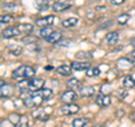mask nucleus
<instances>
[{
    "instance_id": "6ab92c4d",
    "label": "nucleus",
    "mask_w": 135,
    "mask_h": 127,
    "mask_svg": "<svg viewBox=\"0 0 135 127\" xmlns=\"http://www.w3.org/2000/svg\"><path fill=\"white\" fill-rule=\"evenodd\" d=\"M79 23V19L75 18V17H70V18H66L62 22V26L65 28H71L77 26V24Z\"/></svg>"
},
{
    "instance_id": "9b49d317",
    "label": "nucleus",
    "mask_w": 135,
    "mask_h": 127,
    "mask_svg": "<svg viewBox=\"0 0 135 127\" xmlns=\"http://www.w3.org/2000/svg\"><path fill=\"white\" fill-rule=\"evenodd\" d=\"M71 67H72V70L74 71H87V70H89L91 65H90V63L89 62H72L71 63Z\"/></svg>"
},
{
    "instance_id": "aec40b11",
    "label": "nucleus",
    "mask_w": 135,
    "mask_h": 127,
    "mask_svg": "<svg viewBox=\"0 0 135 127\" xmlns=\"http://www.w3.org/2000/svg\"><path fill=\"white\" fill-rule=\"evenodd\" d=\"M35 5L40 11H45L50 8L49 0H35Z\"/></svg>"
},
{
    "instance_id": "a19ab883",
    "label": "nucleus",
    "mask_w": 135,
    "mask_h": 127,
    "mask_svg": "<svg viewBox=\"0 0 135 127\" xmlns=\"http://www.w3.org/2000/svg\"><path fill=\"white\" fill-rule=\"evenodd\" d=\"M45 69H46V70H52L53 66H45Z\"/></svg>"
},
{
    "instance_id": "7ed1b4c3",
    "label": "nucleus",
    "mask_w": 135,
    "mask_h": 127,
    "mask_svg": "<svg viewBox=\"0 0 135 127\" xmlns=\"http://www.w3.org/2000/svg\"><path fill=\"white\" fill-rule=\"evenodd\" d=\"M52 107H43V108H37L35 110L32 111L33 118H35L36 120L41 121H46L50 119L51 115H52Z\"/></svg>"
},
{
    "instance_id": "f704fd0d",
    "label": "nucleus",
    "mask_w": 135,
    "mask_h": 127,
    "mask_svg": "<svg viewBox=\"0 0 135 127\" xmlns=\"http://www.w3.org/2000/svg\"><path fill=\"white\" fill-rule=\"evenodd\" d=\"M115 115H116L117 118H122V117L125 115V111L123 110V109H117L116 113H115Z\"/></svg>"
},
{
    "instance_id": "393cba45",
    "label": "nucleus",
    "mask_w": 135,
    "mask_h": 127,
    "mask_svg": "<svg viewBox=\"0 0 135 127\" xmlns=\"http://www.w3.org/2000/svg\"><path fill=\"white\" fill-rule=\"evenodd\" d=\"M129 19H131V16L128 14H122L117 17V23L123 26V25H126L128 23Z\"/></svg>"
},
{
    "instance_id": "2f4dec72",
    "label": "nucleus",
    "mask_w": 135,
    "mask_h": 127,
    "mask_svg": "<svg viewBox=\"0 0 135 127\" xmlns=\"http://www.w3.org/2000/svg\"><path fill=\"white\" fill-rule=\"evenodd\" d=\"M12 20V17L10 15H2L1 16V23L2 24H8Z\"/></svg>"
},
{
    "instance_id": "7c9ffc66",
    "label": "nucleus",
    "mask_w": 135,
    "mask_h": 127,
    "mask_svg": "<svg viewBox=\"0 0 135 127\" xmlns=\"http://www.w3.org/2000/svg\"><path fill=\"white\" fill-rule=\"evenodd\" d=\"M110 90H112V84H110V83H106V84H104V86L100 88V92H101L103 95L109 94V92H110Z\"/></svg>"
},
{
    "instance_id": "2eb2a0df",
    "label": "nucleus",
    "mask_w": 135,
    "mask_h": 127,
    "mask_svg": "<svg viewBox=\"0 0 135 127\" xmlns=\"http://www.w3.org/2000/svg\"><path fill=\"white\" fill-rule=\"evenodd\" d=\"M56 72H57L59 74L63 75V77H69V75L72 74V67H71V65L63 64V65L57 66Z\"/></svg>"
},
{
    "instance_id": "412c9836",
    "label": "nucleus",
    "mask_w": 135,
    "mask_h": 127,
    "mask_svg": "<svg viewBox=\"0 0 135 127\" xmlns=\"http://www.w3.org/2000/svg\"><path fill=\"white\" fill-rule=\"evenodd\" d=\"M123 86H124V88H127V89L134 88L135 87V79L132 75H126L123 80Z\"/></svg>"
},
{
    "instance_id": "c9c22d12",
    "label": "nucleus",
    "mask_w": 135,
    "mask_h": 127,
    "mask_svg": "<svg viewBox=\"0 0 135 127\" xmlns=\"http://www.w3.org/2000/svg\"><path fill=\"white\" fill-rule=\"evenodd\" d=\"M110 2L115 6H119V5H122V3L125 2V0H110Z\"/></svg>"
},
{
    "instance_id": "473e14b6",
    "label": "nucleus",
    "mask_w": 135,
    "mask_h": 127,
    "mask_svg": "<svg viewBox=\"0 0 135 127\" xmlns=\"http://www.w3.org/2000/svg\"><path fill=\"white\" fill-rule=\"evenodd\" d=\"M1 127H16V125H14L7 119V120H1Z\"/></svg>"
},
{
    "instance_id": "dca6fc26",
    "label": "nucleus",
    "mask_w": 135,
    "mask_h": 127,
    "mask_svg": "<svg viewBox=\"0 0 135 127\" xmlns=\"http://www.w3.org/2000/svg\"><path fill=\"white\" fill-rule=\"evenodd\" d=\"M71 8V5L70 3H64V2H59V1H55L52 5V9L55 11V12H61V11H64L66 9Z\"/></svg>"
},
{
    "instance_id": "39448f33",
    "label": "nucleus",
    "mask_w": 135,
    "mask_h": 127,
    "mask_svg": "<svg viewBox=\"0 0 135 127\" xmlns=\"http://www.w3.org/2000/svg\"><path fill=\"white\" fill-rule=\"evenodd\" d=\"M55 22V17L54 16H46V17H42V18L36 19V26H38L41 28H45V27H51Z\"/></svg>"
},
{
    "instance_id": "423d86ee",
    "label": "nucleus",
    "mask_w": 135,
    "mask_h": 127,
    "mask_svg": "<svg viewBox=\"0 0 135 127\" xmlns=\"http://www.w3.org/2000/svg\"><path fill=\"white\" fill-rule=\"evenodd\" d=\"M78 98V95L75 94L74 90H66L61 95V100L64 104H73Z\"/></svg>"
},
{
    "instance_id": "ea45409f",
    "label": "nucleus",
    "mask_w": 135,
    "mask_h": 127,
    "mask_svg": "<svg viewBox=\"0 0 135 127\" xmlns=\"http://www.w3.org/2000/svg\"><path fill=\"white\" fill-rule=\"evenodd\" d=\"M59 2H64V3H69V0H56Z\"/></svg>"
},
{
    "instance_id": "4be33fe9",
    "label": "nucleus",
    "mask_w": 135,
    "mask_h": 127,
    "mask_svg": "<svg viewBox=\"0 0 135 127\" xmlns=\"http://www.w3.org/2000/svg\"><path fill=\"white\" fill-rule=\"evenodd\" d=\"M8 51H9V53L11 54V55L19 56L20 54H22V52H23V47L22 46H18V45H9Z\"/></svg>"
},
{
    "instance_id": "4c0bfd02",
    "label": "nucleus",
    "mask_w": 135,
    "mask_h": 127,
    "mask_svg": "<svg viewBox=\"0 0 135 127\" xmlns=\"http://www.w3.org/2000/svg\"><path fill=\"white\" fill-rule=\"evenodd\" d=\"M129 55H131V57H133V58H135V50L134 51H132V52L129 53Z\"/></svg>"
},
{
    "instance_id": "f3484780",
    "label": "nucleus",
    "mask_w": 135,
    "mask_h": 127,
    "mask_svg": "<svg viewBox=\"0 0 135 127\" xmlns=\"http://www.w3.org/2000/svg\"><path fill=\"white\" fill-rule=\"evenodd\" d=\"M61 40H62V34L60 32L54 31L47 38H46V42H47V43H51V44H57Z\"/></svg>"
},
{
    "instance_id": "5701e85b",
    "label": "nucleus",
    "mask_w": 135,
    "mask_h": 127,
    "mask_svg": "<svg viewBox=\"0 0 135 127\" xmlns=\"http://www.w3.org/2000/svg\"><path fill=\"white\" fill-rule=\"evenodd\" d=\"M75 57L78 60H83L84 62H87V60H90L92 57L91 54L89 52H84V51H79V52L75 53Z\"/></svg>"
},
{
    "instance_id": "6e6552de",
    "label": "nucleus",
    "mask_w": 135,
    "mask_h": 127,
    "mask_svg": "<svg viewBox=\"0 0 135 127\" xmlns=\"http://www.w3.org/2000/svg\"><path fill=\"white\" fill-rule=\"evenodd\" d=\"M95 101H96V105L99 106L100 108H106V107H108V106L112 104L110 97H109L108 95H103V94H100V95L97 96Z\"/></svg>"
},
{
    "instance_id": "79ce46f5",
    "label": "nucleus",
    "mask_w": 135,
    "mask_h": 127,
    "mask_svg": "<svg viewBox=\"0 0 135 127\" xmlns=\"http://www.w3.org/2000/svg\"><path fill=\"white\" fill-rule=\"evenodd\" d=\"M91 127H103L101 125H94V126H91Z\"/></svg>"
},
{
    "instance_id": "4468645a",
    "label": "nucleus",
    "mask_w": 135,
    "mask_h": 127,
    "mask_svg": "<svg viewBox=\"0 0 135 127\" xmlns=\"http://www.w3.org/2000/svg\"><path fill=\"white\" fill-rule=\"evenodd\" d=\"M117 65H118V67H120L122 70H126V69H129V67L133 66V61L127 57H122L117 61Z\"/></svg>"
},
{
    "instance_id": "b1692460",
    "label": "nucleus",
    "mask_w": 135,
    "mask_h": 127,
    "mask_svg": "<svg viewBox=\"0 0 135 127\" xmlns=\"http://www.w3.org/2000/svg\"><path fill=\"white\" fill-rule=\"evenodd\" d=\"M17 27L19 28L20 33L28 34V33H32L34 31V26L32 24H22V25H19V26H17Z\"/></svg>"
},
{
    "instance_id": "cd10ccee",
    "label": "nucleus",
    "mask_w": 135,
    "mask_h": 127,
    "mask_svg": "<svg viewBox=\"0 0 135 127\" xmlns=\"http://www.w3.org/2000/svg\"><path fill=\"white\" fill-rule=\"evenodd\" d=\"M87 77H98L100 74V70L99 67H90L89 70H87Z\"/></svg>"
},
{
    "instance_id": "f257e3e1",
    "label": "nucleus",
    "mask_w": 135,
    "mask_h": 127,
    "mask_svg": "<svg viewBox=\"0 0 135 127\" xmlns=\"http://www.w3.org/2000/svg\"><path fill=\"white\" fill-rule=\"evenodd\" d=\"M52 97H53L52 89L42 88L40 90L29 92V95L26 98L23 99V102L27 108H37L42 105L43 101L49 100L50 98H52Z\"/></svg>"
},
{
    "instance_id": "9d476101",
    "label": "nucleus",
    "mask_w": 135,
    "mask_h": 127,
    "mask_svg": "<svg viewBox=\"0 0 135 127\" xmlns=\"http://www.w3.org/2000/svg\"><path fill=\"white\" fill-rule=\"evenodd\" d=\"M105 38H106V42L109 46H115L119 41V34L117 32H109L108 34H106Z\"/></svg>"
},
{
    "instance_id": "f03ea898",
    "label": "nucleus",
    "mask_w": 135,
    "mask_h": 127,
    "mask_svg": "<svg viewBox=\"0 0 135 127\" xmlns=\"http://www.w3.org/2000/svg\"><path fill=\"white\" fill-rule=\"evenodd\" d=\"M35 72H36L35 67L31 65H20L12 71L11 77L15 80H28L34 77Z\"/></svg>"
},
{
    "instance_id": "a878e982",
    "label": "nucleus",
    "mask_w": 135,
    "mask_h": 127,
    "mask_svg": "<svg viewBox=\"0 0 135 127\" xmlns=\"http://www.w3.org/2000/svg\"><path fill=\"white\" fill-rule=\"evenodd\" d=\"M16 127H29V118L26 115H22Z\"/></svg>"
},
{
    "instance_id": "ddd939ff",
    "label": "nucleus",
    "mask_w": 135,
    "mask_h": 127,
    "mask_svg": "<svg viewBox=\"0 0 135 127\" xmlns=\"http://www.w3.org/2000/svg\"><path fill=\"white\" fill-rule=\"evenodd\" d=\"M66 87L70 89V90H80L82 87H81V82L79 81L77 78H71L68 80L66 82Z\"/></svg>"
},
{
    "instance_id": "e433bc0d",
    "label": "nucleus",
    "mask_w": 135,
    "mask_h": 127,
    "mask_svg": "<svg viewBox=\"0 0 135 127\" xmlns=\"http://www.w3.org/2000/svg\"><path fill=\"white\" fill-rule=\"evenodd\" d=\"M131 119L135 123V111H133L132 114H131Z\"/></svg>"
},
{
    "instance_id": "c756f323",
    "label": "nucleus",
    "mask_w": 135,
    "mask_h": 127,
    "mask_svg": "<svg viewBox=\"0 0 135 127\" xmlns=\"http://www.w3.org/2000/svg\"><path fill=\"white\" fill-rule=\"evenodd\" d=\"M36 37L35 36H32V35H27L22 38V42L24 44H32V43H36Z\"/></svg>"
},
{
    "instance_id": "f8f14e48",
    "label": "nucleus",
    "mask_w": 135,
    "mask_h": 127,
    "mask_svg": "<svg viewBox=\"0 0 135 127\" xmlns=\"http://www.w3.org/2000/svg\"><path fill=\"white\" fill-rule=\"evenodd\" d=\"M95 92H96V89H95V87H92V86L82 87L79 90V94H80V96H81L82 98H90V97H92L95 95Z\"/></svg>"
},
{
    "instance_id": "bb28decb",
    "label": "nucleus",
    "mask_w": 135,
    "mask_h": 127,
    "mask_svg": "<svg viewBox=\"0 0 135 127\" xmlns=\"http://www.w3.org/2000/svg\"><path fill=\"white\" fill-rule=\"evenodd\" d=\"M54 31L51 27H45V28H42L41 29V32H40V35H41V37L42 38H44V40H46L47 37L52 34Z\"/></svg>"
},
{
    "instance_id": "1a4fd4ad",
    "label": "nucleus",
    "mask_w": 135,
    "mask_h": 127,
    "mask_svg": "<svg viewBox=\"0 0 135 127\" xmlns=\"http://www.w3.org/2000/svg\"><path fill=\"white\" fill-rule=\"evenodd\" d=\"M1 83H0V90H1V98H8V97H10L12 91H14V88H12L11 84L7 83L6 81H3V80H1L0 81Z\"/></svg>"
},
{
    "instance_id": "0eeeda50",
    "label": "nucleus",
    "mask_w": 135,
    "mask_h": 127,
    "mask_svg": "<svg viewBox=\"0 0 135 127\" xmlns=\"http://www.w3.org/2000/svg\"><path fill=\"white\" fill-rule=\"evenodd\" d=\"M20 31L18 27H8V28H5L2 31V37L3 38H15V37H18L20 35Z\"/></svg>"
},
{
    "instance_id": "20e7f679",
    "label": "nucleus",
    "mask_w": 135,
    "mask_h": 127,
    "mask_svg": "<svg viewBox=\"0 0 135 127\" xmlns=\"http://www.w3.org/2000/svg\"><path fill=\"white\" fill-rule=\"evenodd\" d=\"M80 107L75 104H65L64 106H62L60 108V114L62 115H66V116H70V115H74L79 111Z\"/></svg>"
},
{
    "instance_id": "58836bf2",
    "label": "nucleus",
    "mask_w": 135,
    "mask_h": 127,
    "mask_svg": "<svg viewBox=\"0 0 135 127\" xmlns=\"http://www.w3.org/2000/svg\"><path fill=\"white\" fill-rule=\"evenodd\" d=\"M131 44H132V46H134V47H135V37H133V38L131 40Z\"/></svg>"
},
{
    "instance_id": "c85d7f7f",
    "label": "nucleus",
    "mask_w": 135,
    "mask_h": 127,
    "mask_svg": "<svg viewBox=\"0 0 135 127\" xmlns=\"http://www.w3.org/2000/svg\"><path fill=\"white\" fill-rule=\"evenodd\" d=\"M20 116L22 115H18V114H16V113L10 114V115L8 116V120H9L10 123H12L14 125H17L18 124V121H19V119H20Z\"/></svg>"
},
{
    "instance_id": "a211bd4d",
    "label": "nucleus",
    "mask_w": 135,
    "mask_h": 127,
    "mask_svg": "<svg viewBox=\"0 0 135 127\" xmlns=\"http://www.w3.org/2000/svg\"><path fill=\"white\" fill-rule=\"evenodd\" d=\"M89 123H90L89 118H84V117L75 118L72 121V127H86Z\"/></svg>"
},
{
    "instance_id": "72a5a7b5",
    "label": "nucleus",
    "mask_w": 135,
    "mask_h": 127,
    "mask_svg": "<svg viewBox=\"0 0 135 127\" xmlns=\"http://www.w3.org/2000/svg\"><path fill=\"white\" fill-rule=\"evenodd\" d=\"M2 8L3 9H7V10H14L15 9V5L14 3H5V5L2 6Z\"/></svg>"
}]
</instances>
